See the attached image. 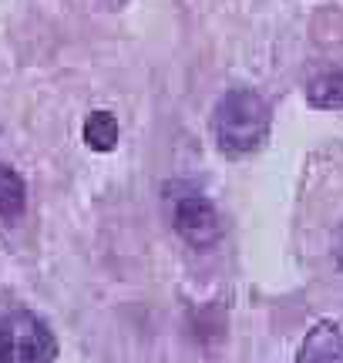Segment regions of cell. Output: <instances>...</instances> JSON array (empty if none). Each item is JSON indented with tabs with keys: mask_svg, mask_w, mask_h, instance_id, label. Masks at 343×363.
Returning <instances> with one entry per match:
<instances>
[{
	"mask_svg": "<svg viewBox=\"0 0 343 363\" xmlns=\"http://www.w3.org/2000/svg\"><path fill=\"white\" fill-rule=\"evenodd\" d=\"M24 202H27V189L24 179L11 169V165H0V219H21L24 216Z\"/></svg>",
	"mask_w": 343,
	"mask_h": 363,
	"instance_id": "obj_5",
	"label": "cell"
},
{
	"mask_svg": "<svg viewBox=\"0 0 343 363\" xmlns=\"http://www.w3.org/2000/svg\"><path fill=\"white\" fill-rule=\"evenodd\" d=\"M175 229H179V235L189 246H198V249L219 242V235H223L215 208L202 195H185V199L175 202Z\"/></svg>",
	"mask_w": 343,
	"mask_h": 363,
	"instance_id": "obj_3",
	"label": "cell"
},
{
	"mask_svg": "<svg viewBox=\"0 0 343 363\" xmlns=\"http://www.w3.org/2000/svg\"><path fill=\"white\" fill-rule=\"evenodd\" d=\"M57 340L44 320L30 313H11L0 320V363H51Z\"/></svg>",
	"mask_w": 343,
	"mask_h": 363,
	"instance_id": "obj_2",
	"label": "cell"
},
{
	"mask_svg": "<svg viewBox=\"0 0 343 363\" xmlns=\"http://www.w3.org/2000/svg\"><path fill=\"white\" fill-rule=\"evenodd\" d=\"M340 357V333L333 323H320L310 337H306L300 360L296 363H337Z\"/></svg>",
	"mask_w": 343,
	"mask_h": 363,
	"instance_id": "obj_4",
	"label": "cell"
},
{
	"mask_svg": "<svg viewBox=\"0 0 343 363\" xmlns=\"http://www.w3.org/2000/svg\"><path fill=\"white\" fill-rule=\"evenodd\" d=\"M84 142L91 145L94 152H111L118 145V121L108 111H94L88 121H84Z\"/></svg>",
	"mask_w": 343,
	"mask_h": 363,
	"instance_id": "obj_6",
	"label": "cell"
},
{
	"mask_svg": "<svg viewBox=\"0 0 343 363\" xmlns=\"http://www.w3.org/2000/svg\"><path fill=\"white\" fill-rule=\"evenodd\" d=\"M310 101L317 108H343V71H323L310 81Z\"/></svg>",
	"mask_w": 343,
	"mask_h": 363,
	"instance_id": "obj_7",
	"label": "cell"
},
{
	"mask_svg": "<svg viewBox=\"0 0 343 363\" xmlns=\"http://www.w3.org/2000/svg\"><path fill=\"white\" fill-rule=\"evenodd\" d=\"M269 135V108L249 88H236L223 94L215 108V142L225 155H246L259 148Z\"/></svg>",
	"mask_w": 343,
	"mask_h": 363,
	"instance_id": "obj_1",
	"label": "cell"
}]
</instances>
